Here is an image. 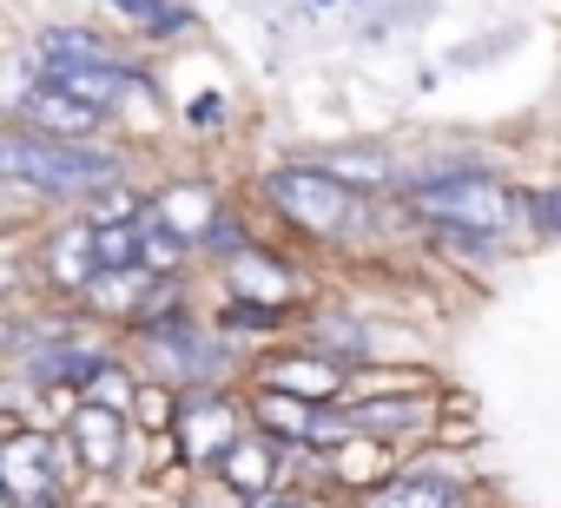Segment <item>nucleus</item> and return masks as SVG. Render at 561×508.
<instances>
[{
    "instance_id": "1",
    "label": "nucleus",
    "mask_w": 561,
    "mask_h": 508,
    "mask_svg": "<svg viewBox=\"0 0 561 508\" xmlns=\"http://www.w3.org/2000/svg\"><path fill=\"white\" fill-rule=\"evenodd\" d=\"M0 165H8L14 185L47 192V198H100V192H119V159H113V152L73 146V139H47V132H34V126L8 132Z\"/></svg>"
},
{
    "instance_id": "2",
    "label": "nucleus",
    "mask_w": 561,
    "mask_h": 508,
    "mask_svg": "<svg viewBox=\"0 0 561 508\" xmlns=\"http://www.w3.org/2000/svg\"><path fill=\"white\" fill-rule=\"evenodd\" d=\"M264 198L285 211L298 231H311V238H344L364 218L357 185H344L324 165H277V172H264Z\"/></svg>"
},
{
    "instance_id": "3",
    "label": "nucleus",
    "mask_w": 561,
    "mask_h": 508,
    "mask_svg": "<svg viewBox=\"0 0 561 508\" xmlns=\"http://www.w3.org/2000/svg\"><path fill=\"white\" fill-rule=\"evenodd\" d=\"M410 205L436 224H456V231H476V238H502L522 224V198L502 185V178H482V172H456V178H430V185H410Z\"/></svg>"
},
{
    "instance_id": "4",
    "label": "nucleus",
    "mask_w": 561,
    "mask_h": 508,
    "mask_svg": "<svg viewBox=\"0 0 561 508\" xmlns=\"http://www.w3.org/2000/svg\"><path fill=\"white\" fill-rule=\"evenodd\" d=\"M0 488H8V508H54V495H60L54 436H8V449H0Z\"/></svg>"
},
{
    "instance_id": "5",
    "label": "nucleus",
    "mask_w": 561,
    "mask_h": 508,
    "mask_svg": "<svg viewBox=\"0 0 561 508\" xmlns=\"http://www.w3.org/2000/svg\"><path fill=\"white\" fill-rule=\"evenodd\" d=\"M257 390H285V396H305V403H318V409H344V396H351L344 370H337L331 357H318V350H285V357H271V363L257 370Z\"/></svg>"
},
{
    "instance_id": "6",
    "label": "nucleus",
    "mask_w": 561,
    "mask_h": 508,
    "mask_svg": "<svg viewBox=\"0 0 561 508\" xmlns=\"http://www.w3.org/2000/svg\"><path fill=\"white\" fill-rule=\"evenodd\" d=\"M172 442H179L192 462H225L244 436H238V416H231L225 396H185V403H179V429H172Z\"/></svg>"
},
{
    "instance_id": "7",
    "label": "nucleus",
    "mask_w": 561,
    "mask_h": 508,
    "mask_svg": "<svg viewBox=\"0 0 561 508\" xmlns=\"http://www.w3.org/2000/svg\"><path fill=\"white\" fill-rule=\"evenodd\" d=\"M14 113H21L34 132H47V139H73V146H87V139L100 132V119H106L100 106H87L80 93H67V86H54V80H41Z\"/></svg>"
},
{
    "instance_id": "8",
    "label": "nucleus",
    "mask_w": 561,
    "mask_h": 508,
    "mask_svg": "<svg viewBox=\"0 0 561 508\" xmlns=\"http://www.w3.org/2000/svg\"><path fill=\"white\" fill-rule=\"evenodd\" d=\"M225 285H231L244 304H264V311H277V304L298 298V278L277 265V258H264L257 244H244L238 258H225Z\"/></svg>"
},
{
    "instance_id": "9",
    "label": "nucleus",
    "mask_w": 561,
    "mask_h": 508,
    "mask_svg": "<svg viewBox=\"0 0 561 508\" xmlns=\"http://www.w3.org/2000/svg\"><path fill=\"white\" fill-rule=\"evenodd\" d=\"M364 508H469V488L436 475V469H410V475H390L364 495Z\"/></svg>"
},
{
    "instance_id": "10",
    "label": "nucleus",
    "mask_w": 561,
    "mask_h": 508,
    "mask_svg": "<svg viewBox=\"0 0 561 508\" xmlns=\"http://www.w3.org/2000/svg\"><path fill=\"white\" fill-rule=\"evenodd\" d=\"M67 442L80 449V462H87V469H119V462H126V409L80 403L73 436H67Z\"/></svg>"
},
{
    "instance_id": "11",
    "label": "nucleus",
    "mask_w": 561,
    "mask_h": 508,
    "mask_svg": "<svg viewBox=\"0 0 561 508\" xmlns=\"http://www.w3.org/2000/svg\"><path fill=\"white\" fill-rule=\"evenodd\" d=\"M47 272H54L67 291H93V278H100V238H93V224L54 231V244H47Z\"/></svg>"
},
{
    "instance_id": "12",
    "label": "nucleus",
    "mask_w": 561,
    "mask_h": 508,
    "mask_svg": "<svg viewBox=\"0 0 561 508\" xmlns=\"http://www.w3.org/2000/svg\"><path fill=\"white\" fill-rule=\"evenodd\" d=\"M34 60H41V67H47V80H54V73L93 67V60H113V54H106V41H100V34H87V27H47V34L34 41Z\"/></svg>"
},
{
    "instance_id": "13",
    "label": "nucleus",
    "mask_w": 561,
    "mask_h": 508,
    "mask_svg": "<svg viewBox=\"0 0 561 508\" xmlns=\"http://www.w3.org/2000/svg\"><path fill=\"white\" fill-rule=\"evenodd\" d=\"M257 423H264V436H285V442H318V403L285 396V390H257Z\"/></svg>"
},
{
    "instance_id": "14",
    "label": "nucleus",
    "mask_w": 561,
    "mask_h": 508,
    "mask_svg": "<svg viewBox=\"0 0 561 508\" xmlns=\"http://www.w3.org/2000/svg\"><path fill=\"white\" fill-rule=\"evenodd\" d=\"M218 475L251 501V495H271V482H277V442L264 436V442H238L225 462H218Z\"/></svg>"
},
{
    "instance_id": "15",
    "label": "nucleus",
    "mask_w": 561,
    "mask_h": 508,
    "mask_svg": "<svg viewBox=\"0 0 561 508\" xmlns=\"http://www.w3.org/2000/svg\"><path fill=\"white\" fill-rule=\"evenodd\" d=\"M152 211H159L179 238H205V231L218 224V198H211V185H172Z\"/></svg>"
},
{
    "instance_id": "16",
    "label": "nucleus",
    "mask_w": 561,
    "mask_h": 508,
    "mask_svg": "<svg viewBox=\"0 0 561 508\" xmlns=\"http://www.w3.org/2000/svg\"><path fill=\"white\" fill-rule=\"evenodd\" d=\"M100 8H113L133 34H146V41H165V34H179V27H192V14L179 8V0H100Z\"/></svg>"
},
{
    "instance_id": "17",
    "label": "nucleus",
    "mask_w": 561,
    "mask_h": 508,
    "mask_svg": "<svg viewBox=\"0 0 561 508\" xmlns=\"http://www.w3.org/2000/svg\"><path fill=\"white\" fill-rule=\"evenodd\" d=\"M185 251H192V238H179L159 211H152V218H139V265H146V272H172Z\"/></svg>"
},
{
    "instance_id": "18",
    "label": "nucleus",
    "mask_w": 561,
    "mask_h": 508,
    "mask_svg": "<svg viewBox=\"0 0 561 508\" xmlns=\"http://www.w3.org/2000/svg\"><path fill=\"white\" fill-rule=\"evenodd\" d=\"M423 396H410V403H364V396H351L344 403V423L351 429H410V423H423Z\"/></svg>"
},
{
    "instance_id": "19",
    "label": "nucleus",
    "mask_w": 561,
    "mask_h": 508,
    "mask_svg": "<svg viewBox=\"0 0 561 508\" xmlns=\"http://www.w3.org/2000/svg\"><path fill=\"white\" fill-rule=\"evenodd\" d=\"M100 238V272H133L139 265V218L133 224H93Z\"/></svg>"
},
{
    "instance_id": "20",
    "label": "nucleus",
    "mask_w": 561,
    "mask_h": 508,
    "mask_svg": "<svg viewBox=\"0 0 561 508\" xmlns=\"http://www.w3.org/2000/svg\"><path fill=\"white\" fill-rule=\"evenodd\" d=\"M331 469L344 475V482H364V475H383L390 469V449H377V442H337V455H331Z\"/></svg>"
},
{
    "instance_id": "21",
    "label": "nucleus",
    "mask_w": 561,
    "mask_h": 508,
    "mask_svg": "<svg viewBox=\"0 0 561 508\" xmlns=\"http://www.w3.org/2000/svg\"><path fill=\"white\" fill-rule=\"evenodd\" d=\"M324 172H337L344 185H357V178H390V165H383V152H331V159H318Z\"/></svg>"
},
{
    "instance_id": "22",
    "label": "nucleus",
    "mask_w": 561,
    "mask_h": 508,
    "mask_svg": "<svg viewBox=\"0 0 561 508\" xmlns=\"http://www.w3.org/2000/svg\"><path fill=\"white\" fill-rule=\"evenodd\" d=\"M133 396H139V390L126 383V370H119V363H100V377L87 383V403H100V409H126Z\"/></svg>"
},
{
    "instance_id": "23",
    "label": "nucleus",
    "mask_w": 561,
    "mask_h": 508,
    "mask_svg": "<svg viewBox=\"0 0 561 508\" xmlns=\"http://www.w3.org/2000/svg\"><path fill=\"white\" fill-rule=\"evenodd\" d=\"M528 224H535V231H561V192L528 198Z\"/></svg>"
},
{
    "instance_id": "24",
    "label": "nucleus",
    "mask_w": 561,
    "mask_h": 508,
    "mask_svg": "<svg viewBox=\"0 0 561 508\" xmlns=\"http://www.w3.org/2000/svg\"><path fill=\"white\" fill-rule=\"evenodd\" d=\"M244 508H298V501H291V495H277V488H271V495H251Z\"/></svg>"
}]
</instances>
